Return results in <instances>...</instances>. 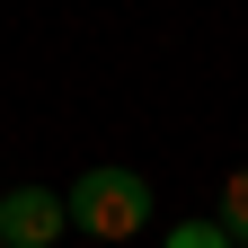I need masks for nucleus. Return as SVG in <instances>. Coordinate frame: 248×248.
<instances>
[{
	"label": "nucleus",
	"mask_w": 248,
	"mask_h": 248,
	"mask_svg": "<svg viewBox=\"0 0 248 248\" xmlns=\"http://www.w3.org/2000/svg\"><path fill=\"white\" fill-rule=\"evenodd\" d=\"M169 248H239V239H231L222 222H177V231H169Z\"/></svg>",
	"instance_id": "obj_4"
},
{
	"label": "nucleus",
	"mask_w": 248,
	"mask_h": 248,
	"mask_svg": "<svg viewBox=\"0 0 248 248\" xmlns=\"http://www.w3.org/2000/svg\"><path fill=\"white\" fill-rule=\"evenodd\" d=\"M71 231V195H53V186H9L0 195V248H53Z\"/></svg>",
	"instance_id": "obj_2"
},
{
	"label": "nucleus",
	"mask_w": 248,
	"mask_h": 248,
	"mask_svg": "<svg viewBox=\"0 0 248 248\" xmlns=\"http://www.w3.org/2000/svg\"><path fill=\"white\" fill-rule=\"evenodd\" d=\"M71 222H80L89 239L124 248V239L151 222V177H133V169H89V177L71 186Z\"/></svg>",
	"instance_id": "obj_1"
},
{
	"label": "nucleus",
	"mask_w": 248,
	"mask_h": 248,
	"mask_svg": "<svg viewBox=\"0 0 248 248\" xmlns=\"http://www.w3.org/2000/svg\"><path fill=\"white\" fill-rule=\"evenodd\" d=\"M222 231L248 248V169H231V177H222Z\"/></svg>",
	"instance_id": "obj_3"
}]
</instances>
